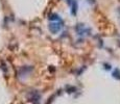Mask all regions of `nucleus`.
<instances>
[{"mask_svg":"<svg viewBox=\"0 0 120 104\" xmlns=\"http://www.w3.org/2000/svg\"><path fill=\"white\" fill-rule=\"evenodd\" d=\"M120 73H119V71L118 70H115L114 71V73H113V76H114L115 78H117V79H120Z\"/></svg>","mask_w":120,"mask_h":104,"instance_id":"nucleus-4","label":"nucleus"},{"mask_svg":"<svg viewBox=\"0 0 120 104\" xmlns=\"http://www.w3.org/2000/svg\"><path fill=\"white\" fill-rule=\"evenodd\" d=\"M49 20H51L52 22H61V18L57 14H51L49 16Z\"/></svg>","mask_w":120,"mask_h":104,"instance_id":"nucleus-3","label":"nucleus"},{"mask_svg":"<svg viewBox=\"0 0 120 104\" xmlns=\"http://www.w3.org/2000/svg\"><path fill=\"white\" fill-rule=\"evenodd\" d=\"M70 5H71V14H72V15H76L77 7H78L76 0H73V1H72V3H71Z\"/></svg>","mask_w":120,"mask_h":104,"instance_id":"nucleus-2","label":"nucleus"},{"mask_svg":"<svg viewBox=\"0 0 120 104\" xmlns=\"http://www.w3.org/2000/svg\"><path fill=\"white\" fill-rule=\"evenodd\" d=\"M62 28L61 22H51L49 24V30L52 32V33H57Z\"/></svg>","mask_w":120,"mask_h":104,"instance_id":"nucleus-1","label":"nucleus"}]
</instances>
